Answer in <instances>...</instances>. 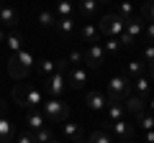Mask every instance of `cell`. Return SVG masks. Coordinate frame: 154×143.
<instances>
[{
  "mask_svg": "<svg viewBox=\"0 0 154 143\" xmlns=\"http://www.w3.org/2000/svg\"><path fill=\"white\" fill-rule=\"evenodd\" d=\"M116 16L123 18V21H131V18H136V13H134V5L128 3V0H121V3H118V10H116Z\"/></svg>",
  "mask_w": 154,
  "mask_h": 143,
  "instance_id": "cell-25",
  "label": "cell"
},
{
  "mask_svg": "<svg viewBox=\"0 0 154 143\" xmlns=\"http://www.w3.org/2000/svg\"><path fill=\"white\" fill-rule=\"evenodd\" d=\"M80 39L88 41V44H100V28H95L93 23H82V28H80Z\"/></svg>",
  "mask_w": 154,
  "mask_h": 143,
  "instance_id": "cell-17",
  "label": "cell"
},
{
  "mask_svg": "<svg viewBox=\"0 0 154 143\" xmlns=\"http://www.w3.org/2000/svg\"><path fill=\"white\" fill-rule=\"evenodd\" d=\"M54 72H57V66H54V61H51V59H41V61H38V74H41L44 79H49Z\"/></svg>",
  "mask_w": 154,
  "mask_h": 143,
  "instance_id": "cell-28",
  "label": "cell"
},
{
  "mask_svg": "<svg viewBox=\"0 0 154 143\" xmlns=\"http://www.w3.org/2000/svg\"><path fill=\"white\" fill-rule=\"evenodd\" d=\"M49 143H59V141H57V138H51V141H49Z\"/></svg>",
  "mask_w": 154,
  "mask_h": 143,
  "instance_id": "cell-42",
  "label": "cell"
},
{
  "mask_svg": "<svg viewBox=\"0 0 154 143\" xmlns=\"http://www.w3.org/2000/svg\"><path fill=\"white\" fill-rule=\"evenodd\" d=\"M57 33H59L62 39H69L72 33H75V18H59L57 21V28H54Z\"/></svg>",
  "mask_w": 154,
  "mask_h": 143,
  "instance_id": "cell-19",
  "label": "cell"
},
{
  "mask_svg": "<svg viewBox=\"0 0 154 143\" xmlns=\"http://www.w3.org/2000/svg\"><path fill=\"white\" fill-rule=\"evenodd\" d=\"M144 33H146L149 44H154V23H149V26H146V31H144Z\"/></svg>",
  "mask_w": 154,
  "mask_h": 143,
  "instance_id": "cell-36",
  "label": "cell"
},
{
  "mask_svg": "<svg viewBox=\"0 0 154 143\" xmlns=\"http://www.w3.org/2000/svg\"><path fill=\"white\" fill-rule=\"evenodd\" d=\"M103 49H105L108 56H116L118 51H121V41L118 39H108V41H103Z\"/></svg>",
  "mask_w": 154,
  "mask_h": 143,
  "instance_id": "cell-31",
  "label": "cell"
},
{
  "mask_svg": "<svg viewBox=\"0 0 154 143\" xmlns=\"http://www.w3.org/2000/svg\"><path fill=\"white\" fill-rule=\"evenodd\" d=\"M146 107L152 110V115H154V97H152V100H146Z\"/></svg>",
  "mask_w": 154,
  "mask_h": 143,
  "instance_id": "cell-38",
  "label": "cell"
},
{
  "mask_svg": "<svg viewBox=\"0 0 154 143\" xmlns=\"http://www.w3.org/2000/svg\"><path fill=\"white\" fill-rule=\"evenodd\" d=\"M131 84H134V82L126 77V74L110 77V79H108V89H105L108 102H126V97H131V92H134Z\"/></svg>",
  "mask_w": 154,
  "mask_h": 143,
  "instance_id": "cell-3",
  "label": "cell"
},
{
  "mask_svg": "<svg viewBox=\"0 0 154 143\" xmlns=\"http://www.w3.org/2000/svg\"><path fill=\"white\" fill-rule=\"evenodd\" d=\"M136 123H139V130H141V133L154 130V115H152V112H141V115H136Z\"/></svg>",
  "mask_w": 154,
  "mask_h": 143,
  "instance_id": "cell-27",
  "label": "cell"
},
{
  "mask_svg": "<svg viewBox=\"0 0 154 143\" xmlns=\"http://www.w3.org/2000/svg\"><path fill=\"white\" fill-rule=\"evenodd\" d=\"M100 36H108V39H118L123 31H126V21L118 18L116 13H108V16L100 18Z\"/></svg>",
  "mask_w": 154,
  "mask_h": 143,
  "instance_id": "cell-5",
  "label": "cell"
},
{
  "mask_svg": "<svg viewBox=\"0 0 154 143\" xmlns=\"http://www.w3.org/2000/svg\"><path fill=\"white\" fill-rule=\"evenodd\" d=\"M98 3H110V0H98Z\"/></svg>",
  "mask_w": 154,
  "mask_h": 143,
  "instance_id": "cell-44",
  "label": "cell"
},
{
  "mask_svg": "<svg viewBox=\"0 0 154 143\" xmlns=\"http://www.w3.org/2000/svg\"><path fill=\"white\" fill-rule=\"evenodd\" d=\"M144 61H139V59H131V61H126V77L128 79H136V77H144Z\"/></svg>",
  "mask_w": 154,
  "mask_h": 143,
  "instance_id": "cell-20",
  "label": "cell"
},
{
  "mask_svg": "<svg viewBox=\"0 0 154 143\" xmlns=\"http://www.w3.org/2000/svg\"><path fill=\"white\" fill-rule=\"evenodd\" d=\"M144 64H154V44L144 46Z\"/></svg>",
  "mask_w": 154,
  "mask_h": 143,
  "instance_id": "cell-33",
  "label": "cell"
},
{
  "mask_svg": "<svg viewBox=\"0 0 154 143\" xmlns=\"http://www.w3.org/2000/svg\"><path fill=\"white\" fill-rule=\"evenodd\" d=\"M64 77H67V87L69 89H82L85 84L90 82V72L85 69V66H72Z\"/></svg>",
  "mask_w": 154,
  "mask_h": 143,
  "instance_id": "cell-7",
  "label": "cell"
},
{
  "mask_svg": "<svg viewBox=\"0 0 154 143\" xmlns=\"http://www.w3.org/2000/svg\"><path fill=\"white\" fill-rule=\"evenodd\" d=\"M11 141H13V128L5 115H0V143H11Z\"/></svg>",
  "mask_w": 154,
  "mask_h": 143,
  "instance_id": "cell-24",
  "label": "cell"
},
{
  "mask_svg": "<svg viewBox=\"0 0 154 143\" xmlns=\"http://www.w3.org/2000/svg\"><path fill=\"white\" fill-rule=\"evenodd\" d=\"M88 141H90V143H113V138H110L108 130H93Z\"/></svg>",
  "mask_w": 154,
  "mask_h": 143,
  "instance_id": "cell-30",
  "label": "cell"
},
{
  "mask_svg": "<svg viewBox=\"0 0 154 143\" xmlns=\"http://www.w3.org/2000/svg\"><path fill=\"white\" fill-rule=\"evenodd\" d=\"M149 77L154 79V64H149Z\"/></svg>",
  "mask_w": 154,
  "mask_h": 143,
  "instance_id": "cell-41",
  "label": "cell"
},
{
  "mask_svg": "<svg viewBox=\"0 0 154 143\" xmlns=\"http://www.w3.org/2000/svg\"><path fill=\"white\" fill-rule=\"evenodd\" d=\"M144 3H154V0H144Z\"/></svg>",
  "mask_w": 154,
  "mask_h": 143,
  "instance_id": "cell-46",
  "label": "cell"
},
{
  "mask_svg": "<svg viewBox=\"0 0 154 143\" xmlns=\"http://www.w3.org/2000/svg\"><path fill=\"white\" fill-rule=\"evenodd\" d=\"M33 138H36V143H49L51 138H54V130H51L49 125H44V128H38V130L33 133Z\"/></svg>",
  "mask_w": 154,
  "mask_h": 143,
  "instance_id": "cell-29",
  "label": "cell"
},
{
  "mask_svg": "<svg viewBox=\"0 0 154 143\" xmlns=\"http://www.w3.org/2000/svg\"><path fill=\"white\" fill-rule=\"evenodd\" d=\"M41 112H44L46 123H64L69 118V105L64 100H57V97H49L41 102Z\"/></svg>",
  "mask_w": 154,
  "mask_h": 143,
  "instance_id": "cell-4",
  "label": "cell"
},
{
  "mask_svg": "<svg viewBox=\"0 0 154 143\" xmlns=\"http://www.w3.org/2000/svg\"><path fill=\"white\" fill-rule=\"evenodd\" d=\"M141 138H144V143H154V130H146V133H141Z\"/></svg>",
  "mask_w": 154,
  "mask_h": 143,
  "instance_id": "cell-37",
  "label": "cell"
},
{
  "mask_svg": "<svg viewBox=\"0 0 154 143\" xmlns=\"http://www.w3.org/2000/svg\"><path fill=\"white\" fill-rule=\"evenodd\" d=\"M33 69V54L28 49H21L18 54H11V61H8V74H11L16 82L26 79Z\"/></svg>",
  "mask_w": 154,
  "mask_h": 143,
  "instance_id": "cell-1",
  "label": "cell"
},
{
  "mask_svg": "<svg viewBox=\"0 0 154 143\" xmlns=\"http://www.w3.org/2000/svg\"><path fill=\"white\" fill-rule=\"evenodd\" d=\"M118 143H131V141H118Z\"/></svg>",
  "mask_w": 154,
  "mask_h": 143,
  "instance_id": "cell-45",
  "label": "cell"
},
{
  "mask_svg": "<svg viewBox=\"0 0 154 143\" xmlns=\"http://www.w3.org/2000/svg\"><path fill=\"white\" fill-rule=\"evenodd\" d=\"M16 143H36V138H33L31 130H26V133H18L16 136Z\"/></svg>",
  "mask_w": 154,
  "mask_h": 143,
  "instance_id": "cell-34",
  "label": "cell"
},
{
  "mask_svg": "<svg viewBox=\"0 0 154 143\" xmlns=\"http://www.w3.org/2000/svg\"><path fill=\"white\" fill-rule=\"evenodd\" d=\"M85 105H88V110H93V112H103L105 107H108V97H105L103 92H98V89H93V92L85 95Z\"/></svg>",
  "mask_w": 154,
  "mask_h": 143,
  "instance_id": "cell-9",
  "label": "cell"
},
{
  "mask_svg": "<svg viewBox=\"0 0 154 143\" xmlns=\"http://www.w3.org/2000/svg\"><path fill=\"white\" fill-rule=\"evenodd\" d=\"M44 125H46V118H44V112H41V110H31V112H26V130L36 133L38 128H44Z\"/></svg>",
  "mask_w": 154,
  "mask_h": 143,
  "instance_id": "cell-15",
  "label": "cell"
},
{
  "mask_svg": "<svg viewBox=\"0 0 154 143\" xmlns=\"http://www.w3.org/2000/svg\"><path fill=\"white\" fill-rule=\"evenodd\" d=\"M123 107H126V112H131V115L136 118V115H141V112H146V97H141V95H131V97H126Z\"/></svg>",
  "mask_w": 154,
  "mask_h": 143,
  "instance_id": "cell-12",
  "label": "cell"
},
{
  "mask_svg": "<svg viewBox=\"0 0 154 143\" xmlns=\"http://www.w3.org/2000/svg\"><path fill=\"white\" fill-rule=\"evenodd\" d=\"M57 21H59V18H57L54 10H41L38 13V23L44 28H57Z\"/></svg>",
  "mask_w": 154,
  "mask_h": 143,
  "instance_id": "cell-26",
  "label": "cell"
},
{
  "mask_svg": "<svg viewBox=\"0 0 154 143\" xmlns=\"http://www.w3.org/2000/svg\"><path fill=\"white\" fill-rule=\"evenodd\" d=\"M54 66H57V72H59V74H64V72L69 69V59H67V56H64V59H57Z\"/></svg>",
  "mask_w": 154,
  "mask_h": 143,
  "instance_id": "cell-35",
  "label": "cell"
},
{
  "mask_svg": "<svg viewBox=\"0 0 154 143\" xmlns=\"http://www.w3.org/2000/svg\"><path fill=\"white\" fill-rule=\"evenodd\" d=\"M46 82V92H49V97H57L62 100V95L67 92V77L64 74H59V72H54L49 79H44Z\"/></svg>",
  "mask_w": 154,
  "mask_h": 143,
  "instance_id": "cell-8",
  "label": "cell"
},
{
  "mask_svg": "<svg viewBox=\"0 0 154 143\" xmlns=\"http://www.w3.org/2000/svg\"><path fill=\"white\" fill-rule=\"evenodd\" d=\"M67 59H69V66H82V64H85V51L72 49L69 54H67Z\"/></svg>",
  "mask_w": 154,
  "mask_h": 143,
  "instance_id": "cell-32",
  "label": "cell"
},
{
  "mask_svg": "<svg viewBox=\"0 0 154 143\" xmlns=\"http://www.w3.org/2000/svg\"><path fill=\"white\" fill-rule=\"evenodd\" d=\"M110 133H113L118 141H134V125L126 120H118V123H110Z\"/></svg>",
  "mask_w": 154,
  "mask_h": 143,
  "instance_id": "cell-10",
  "label": "cell"
},
{
  "mask_svg": "<svg viewBox=\"0 0 154 143\" xmlns=\"http://www.w3.org/2000/svg\"><path fill=\"white\" fill-rule=\"evenodd\" d=\"M0 115H5V100H0Z\"/></svg>",
  "mask_w": 154,
  "mask_h": 143,
  "instance_id": "cell-39",
  "label": "cell"
},
{
  "mask_svg": "<svg viewBox=\"0 0 154 143\" xmlns=\"http://www.w3.org/2000/svg\"><path fill=\"white\" fill-rule=\"evenodd\" d=\"M54 13H57V18H72V13H75V3H72V0H57Z\"/></svg>",
  "mask_w": 154,
  "mask_h": 143,
  "instance_id": "cell-21",
  "label": "cell"
},
{
  "mask_svg": "<svg viewBox=\"0 0 154 143\" xmlns=\"http://www.w3.org/2000/svg\"><path fill=\"white\" fill-rule=\"evenodd\" d=\"M98 0H77V13L85 18V21H90V18L98 16Z\"/></svg>",
  "mask_w": 154,
  "mask_h": 143,
  "instance_id": "cell-14",
  "label": "cell"
},
{
  "mask_svg": "<svg viewBox=\"0 0 154 143\" xmlns=\"http://www.w3.org/2000/svg\"><path fill=\"white\" fill-rule=\"evenodd\" d=\"M123 33H126L128 39L136 41L139 36L144 33V21H141V18H131V21H126V31H123Z\"/></svg>",
  "mask_w": 154,
  "mask_h": 143,
  "instance_id": "cell-18",
  "label": "cell"
},
{
  "mask_svg": "<svg viewBox=\"0 0 154 143\" xmlns=\"http://www.w3.org/2000/svg\"><path fill=\"white\" fill-rule=\"evenodd\" d=\"M62 133H64V138H67V141H72V143L82 141V128L77 125V123L64 120V123H62Z\"/></svg>",
  "mask_w": 154,
  "mask_h": 143,
  "instance_id": "cell-16",
  "label": "cell"
},
{
  "mask_svg": "<svg viewBox=\"0 0 154 143\" xmlns=\"http://www.w3.org/2000/svg\"><path fill=\"white\" fill-rule=\"evenodd\" d=\"M0 23H3L8 31H16V26H18V13L13 10L8 3H0Z\"/></svg>",
  "mask_w": 154,
  "mask_h": 143,
  "instance_id": "cell-11",
  "label": "cell"
},
{
  "mask_svg": "<svg viewBox=\"0 0 154 143\" xmlns=\"http://www.w3.org/2000/svg\"><path fill=\"white\" fill-rule=\"evenodd\" d=\"M5 46L13 51V54H18V51L23 49V36H21L18 31H11V33L5 36Z\"/></svg>",
  "mask_w": 154,
  "mask_h": 143,
  "instance_id": "cell-22",
  "label": "cell"
},
{
  "mask_svg": "<svg viewBox=\"0 0 154 143\" xmlns=\"http://www.w3.org/2000/svg\"><path fill=\"white\" fill-rule=\"evenodd\" d=\"M5 36H8V33L3 31V28H0V44H5Z\"/></svg>",
  "mask_w": 154,
  "mask_h": 143,
  "instance_id": "cell-40",
  "label": "cell"
},
{
  "mask_svg": "<svg viewBox=\"0 0 154 143\" xmlns=\"http://www.w3.org/2000/svg\"><path fill=\"white\" fill-rule=\"evenodd\" d=\"M13 100H16L18 107H23L26 112H31V110H38V107H41V102H44V95L38 92L36 87L16 84V87H13Z\"/></svg>",
  "mask_w": 154,
  "mask_h": 143,
  "instance_id": "cell-2",
  "label": "cell"
},
{
  "mask_svg": "<svg viewBox=\"0 0 154 143\" xmlns=\"http://www.w3.org/2000/svg\"><path fill=\"white\" fill-rule=\"evenodd\" d=\"M123 115H126V107H123V102H108V107H105V123H118L123 120Z\"/></svg>",
  "mask_w": 154,
  "mask_h": 143,
  "instance_id": "cell-13",
  "label": "cell"
},
{
  "mask_svg": "<svg viewBox=\"0 0 154 143\" xmlns=\"http://www.w3.org/2000/svg\"><path fill=\"white\" fill-rule=\"evenodd\" d=\"M105 49L103 44H90L88 51H85V69H100L105 64Z\"/></svg>",
  "mask_w": 154,
  "mask_h": 143,
  "instance_id": "cell-6",
  "label": "cell"
},
{
  "mask_svg": "<svg viewBox=\"0 0 154 143\" xmlns=\"http://www.w3.org/2000/svg\"><path fill=\"white\" fill-rule=\"evenodd\" d=\"M77 143H90V141H85V138H82V141H77Z\"/></svg>",
  "mask_w": 154,
  "mask_h": 143,
  "instance_id": "cell-43",
  "label": "cell"
},
{
  "mask_svg": "<svg viewBox=\"0 0 154 143\" xmlns=\"http://www.w3.org/2000/svg\"><path fill=\"white\" fill-rule=\"evenodd\" d=\"M131 87H134V95H141V97H146L149 95V87H152V82H149L146 77H136V79H131Z\"/></svg>",
  "mask_w": 154,
  "mask_h": 143,
  "instance_id": "cell-23",
  "label": "cell"
}]
</instances>
